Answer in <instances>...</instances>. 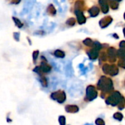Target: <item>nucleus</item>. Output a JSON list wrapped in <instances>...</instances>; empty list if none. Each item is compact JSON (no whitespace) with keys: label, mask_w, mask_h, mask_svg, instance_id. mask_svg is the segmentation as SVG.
<instances>
[{"label":"nucleus","mask_w":125,"mask_h":125,"mask_svg":"<svg viewBox=\"0 0 125 125\" xmlns=\"http://www.w3.org/2000/svg\"><path fill=\"white\" fill-rule=\"evenodd\" d=\"M65 75L68 78H72L74 75V70L72 65V62H68L64 67Z\"/></svg>","instance_id":"6e6552de"},{"label":"nucleus","mask_w":125,"mask_h":125,"mask_svg":"<svg viewBox=\"0 0 125 125\" xmlns=\"http://www.w3.org/2000/svg\"><path fill=\"white\" fill-rule=\"evenodd\" d=\"M33 72H34V73H37V74H38V75H42V74L44 73L42 72V70L41 67H39V66L35 67L33 69Z\"/></svg>","instance_id":"bb28decb"},{"label":"nucleus","mask_w":125,"mask_h":125,"mask_svg":"<svg viewBox=\"0 0 125 125\" xmlns=\"http://www.w3.org/2000/svg\"><path fill=\"white\" fill-rule=\"evenodd\" d=\"M124 18H125V15H124Z\"/></svg>","instance_id":"79ce46f5"},{"label":"nucleus","mask_w":125,"mask_h":125,"mask_svg":"<svg viewBox=\"0 0 125 125\" xmlns=\"http://www.w3.org/2000/svg\"><path fill=\"white\" fill-rule=\"evenodd\" d=\"M13 37L16 41L20 40V33L19 32H14L13 33Z\"/></svg>","instance_id":"72a5a7b5"},{"label":"nucleus","mask_w":125,"mask_h":125,"mask_svg":"<svg viewBox=\"0 0 125 125\" xmlns=\"http://www.w3.org/2000/svg\"><path fill=\"white\" fill-rule=\"evenodd\" d=\"M116 1H118V2H120V1H122V0H116Z\"/></svg>","instance_id":"58836bf2"},{"label":"nucleus","mask_w":125,"mask_h":125,"mask_svg":"<svg viewBox=\"0 0 125 125\" xmlns=\"http://www.w3.org/2000/svg\"><path fill=\"white\" fill-rule=\"evenodd\" d=\"M65 111L67 113L75 114L79 111V108L75 105H67L65 106Z\"/></svg>","instance_id":"9d476101"},{"label":"nucleus","mask_w":125,"mask_h":125,"mask_svg":"<svg viewBox=\"0 0 125 125\" xmlns=\"http://www.w3.org/2000/svg\"><path fill=\"white\" fill-rule=\"evenodd\" d=\"M83 43L88 47H93L94 42H93V40L90 38H86L83 41Z\"/></svg>","instance_id":"412c9836"},{"label":"nucleus","mask_w":125,"mask_h":125,"mask_svg":"<svg viewBox=\"0 0 125 125\" xmlns=\"http://www.w3.org/2000/svg\"><path fill=\"white\" fill-rule=\"evenodd\" d=\"M99 4L100 5L101 10L103 11V13H108L109 11V4H108V1H105V0H99Z\"/></svg>","instance_id":"1a4fd4ad"},{"label":"nucleus","mask_w":125,"mask_h":125,"mask_svg":"<svg viewBox=\"0 0 125 125\" xmlns=\"http://www.w3.org/2000/svg\"><path fill=\"white\" fill-rule=\"evenodd\" d=\"M123 33H124V36H125V27L123 29Z\"/></svg>","instance_id":"4c0bfd02"},{"label":"nucleus","mask_w":125,"mask_h":125,"mask_svg":"<svg viewBox=\"0 0 125 125\" xmlns=\"http://www.w3.org/2000/svg\"><path fill=\"white\" fill-rule=\"evenodd\" d=\"M21 1V0H11L10 3H11V4H18L20 3Z\"/></svg>","instance_id":"c9c22d12"},{"label":"nucleus","mask_w":125,"mask_h":125,"mask_svg":"<svg viewBox=\"0 0 125 125\" xmlns=\"http://www.w3.org/2000/svg\"><path fill=\"white\" fill-rule=\"evenodd\" d=\"M75 14L77 16V21L79 24H83L86 21V18L85 15H83L82 10H75Z\"/></svg>","instance_id":"0eeeda50"},{"label":"nucleus","mask_w":125,"mask_h":125,"mask_svg":"<svg viewBox=\"0 0 125 125\" xmlns=\"http://www.w3.org/2000/svg\"><path fill=\"white\" fill-rule=\"evenodd\" d=\"M59 123L60 125H66V118L64 116H60L59 117Z\"/></svg>","instance_id":"cd10ccee"},{"label":"nucleus","mask_w":125,"mask_h":125,"mask_svg":"<svg viewBox=\"0 0 125 125\" xmlns=\"http://www.w3.org/2000/svg\"><path fill=\"white\" fill-rule=\"evenodd\" d=\"M47 11L51 15H55L56 14V10L54 7V6L53 4H49L48 8H47Z\"/></svg>","instance_id":"f3484780"},{"label":"nucleus","mask_w":125,"mask_h":125,"mask_svg":"<svg viewBox=\"0 0 125 125\" xmlns=\"http://www.w3.org/2000/svg\"><path fill=\"white\" fill-rule=\"evenodd\" d=\"M7 122H11V120H10L9 118H7Z\"/></svg>","instance_id":"ea45409f"},{"label":"nucleus","mask_w":125,"mask_h":125,"mask_svg":"<svg viewBox=\"0 0 125 125\" xmlns=\"http://www.w3.org/2000/svg\"><path fill=\"white\" fill-rule=\"evenodd\" d=\"M94 48H95V49H97V50H98V51H100V50H101L102 49V48H103V46H102V45H101V43H100L99 42H94Z\"/></svg>","instance_id":"c756f323"},{"label":"nucleus","mask_w":125,"mask_h":125,"mask_svg":"<svg viewBox=\"0 0 125 125\" xmlns=\"http://www.w3.org/2000/svg\"><path fill=\"white\" fill-rule=\"evenodd\" d=\"M40 67H41L42 70L44 73H49L52 70L51 67L49 64H48L47 62H42Z\"/></svg>","instance_id":"ddd939ff"},{"label":"nucleus","mask_w":125,"mask_h":125,"mask_svg":"<svg viewBox=\"0 0 125 125\" xmlns=\"http://www.w3.org/2000/svg\"><path fill=\"white\" fill-rule=\"evenodd\" d=\"M117 56V51L116 48L111 47L108 49V57L110 62H115L116 61Z\"/></svg>","instance_id":"39448f33"},{"label":"nucleus","mask_w":125,"mask_h":125,"mask_svg":"<svg viewBox=\"0 0 125 125\" xmlns=\"http://www.w3.org/2000/svg\"><path fill=\"white\" fill-rule=\"evenodd\" d=\"M114 118L115 119H116V120H118V121H122V119H123V115L120 113V112H116V113H115L114 114Z\"/></svg>","instance_id":"393cba45"},{"label":"nucleus","mask_w":125,"mask_h":125,"mask_svg":"<svg viewBox=\"0 0 125 125\" xmlns=\"http://www.w3.org/2000/svg\"><path fill=\"white\" fill-rule=\"evenodd\" d=\"M12 20L14 21V23H15V26H18L19 29H21V28L23 27V23H21V21L18 18H15V17H12Z\"/></svg>","instance_id":"4be33fe9"},{"label":"nucleus","mask_w":125,"mask_h":125,"mask_svg":"<svg viewBox=\"0 0 125 125\" xmlns=\"http://www.w3.org/2000/svg\"><path fill=\"white\" fill-rule=\"evenodd\" d=\"M75 23H76V20L74 18H70L66 21V24L70 26H73L75 24Z\"/></svg>","instance_id":"5701e85b"},{"label":"nucleus","mask_w":125,"mask_h":125,"mask_svg":"<svg viewBox=\"0 0 125 125\" xmlns=\"http://www.w3.org/2000/svg\"><path fill=\"white\" fill-rule=\"evenodd\" d=\"M112 21H113V18L111 16H107V17H105V18H102L100 21L99 24H100V26L102 29H104V28L108 27L112 23Z\"/></svg>","instance_id":"423d86ee"},{"label":"nucleus","mask_w":125,"mask_h":125,"mask_svg":"<svg viewBox=\"0 0 125 125\" xmlns=\"http://www.w3.org/2000/svg\"><path fill=\"white\" fill-rule=\"evenodd\" d=\"M39 81H40L41 85H42L43 87H47V86H48V80H47V78H46L45 76H43V75H40Z\"/></svg>","instance_id":"a211bd4d"},{"label":"nucleus","mask_w":125,"mask_h":125,"mask_svg":"<svg viewBox=\"0 0 125 125\" xmlns=\"http://www.w3.org/2000/svg\"><path fill=\"white\" fill-rule=\"evenodd\" d=\"M110 68H111V65L108 64H105L103 66V71L105 74H108L109 75V73H110Z\"/></svg>","instance_id":"b1692460"},{"label":"nucleus","mask_w":125,"mask_h":125,"mask_svg":"<svg viewBox=\"0 0 125 125\" xmlns=\"http://www.w3.org/2000/svg\"><path fill=\"white\" fill-rule=\"evenodd\" d=\"M66 94L64 91H57L51 94V98L57 101L59 103H63L66 100Z\"/></svg>","instance_id":"20e7f679"},{"label":"nucleus","mask_w":125,"mask_h":125,"mask_svg":"<svg viewBox=\"0 0 125 125\" xmlns=\"http://www.w3.org/2000/svg\"><path fill=\"white\" fill-rule=\"evenodd\" d=\"M109 5L113 10H117L119 8V3L116 0H110Z\"/></svg>","instance_id":"6ab92c4d"},{"label":"nucleus","mask_w":125,"mask_h":125,"mask_svg":"<svg viewBox=\"0 0 125 125\" xmlns=\"http://www.w3.org/2000/svg\"><path fill=\"white\" fill-rule=\"evenodd\" d=\"M97 87L100 90L105 93L111 92L114 90L113 81L110 78L105 76H101L98 81Z\"/></svg>","instance_id":"f257e3e1"},{"label":"nucleus","mask_w":125,"mask_h":125,"mask_svg":"<svg viewBox=\"0 0 125 125\" xmlns=\"http://www.w3.org/2000/svg\"><path fill=\"white\" fill-rule=\"evenodd\" d=\"M117 56L121 59H125V48H120L117 51Z\"/></svg>","instance_id":"aec40b11"},{"label":"nucleus","mask_w":125,"mask_h":125,"mask_svg":"<svg viewBox=\"0 0 125 125\" xmlns=\"http://www.w3.org/2000/svg\"><path fill=\"white\" fill-rule=\"evenodd\" d=\"M95 124L97 125H105V123L104 122V120L101 118H98L96 119L95 121Z\"/></svg>","instance_id":"7c9ffc66"},{"label":"nucleus","mask_w":125,"mask_h":125,"mask_svg":"<svg viewBox=\"0 0 125 125\" xmlns=\"http://www.w3.org/2000/svg\"><path fill=\"white\" fill-rule=\"evenodd\" d=\"M118 66L125 69V59H120L118 62Z\"/></svg>","instance_id":"2f4dec72"},{"label":"nucleus","mask_w":125,"mask_h":125,"mask_svg":"<svg viewBox=\"0 0 125 125\" xmlns=\"http://www.w3.org/2000/svg\"><path fill=\"white\" fill-rule=\"evenodd\" d=\"M83 6H84V2L81 0H78L75 3V10H81L83 9Z\"/></svg>","instance_id":"2eb2a0df"},{"label":"nucleus","mask_w":125,"mask_h":125,"mask_svg":"<svg viewBox=\"0 0 125 125\" xmlns=\"http://www.w3.org/2000/svg\"><path fill=\"white\" fill-rule=\"evenodd\" d=\"M119 47L120 48H125V41H122L119 43Z\"/></svg>","instance_id":"f704fd0d"},{"label":"nucleus","mask_w":125,"mask_h":125,"mask_svg":"<svg viewBox=\"0 0 125 125\" xmlns=\"http://www.w3.org/2000/svg\"><path fill=\"white\" fill-rule=\"evenodd\" d=\"M123 96L120 94L119 92H114L105 100L107 105H110L112 106H116L120 103Z\"/></svg>","instance_id":"f03ea898"},{"label":"nucleus","mask_w":125,"mask_h":125,"mask_svg":"<svg viewBox=\"0 0 125 125\" xmlns=\"http://www.w3.org/2000/svg\"><path fill=\"white\" fill-rule=\"evenodd\" d=\"M113 36H114L116 39H119V36H118L116 34H113Z\"/></svg>","instance_id":"e433bc0d"},{"label":"nucleus","mask_w":125,"mask_h":125,"mask_svg":"<svg viewBox=\"0 0 125 125\" xmlns=\"http://www.w3.org/2000/svg\"><path fill=\"white\" fill-rule=\"evenodd\" d=\"M86 100H88L89 101H92L95 100L98 95L96 88L92 85L88 86L86 90Z\"/></svg>","instance_id":"7ed1b4c3"},{"label":"nucleus","mask_w":125,"mask_h":125,"mask_svg":"<svg viewBox=\"0 0 125 125\" xmlns=\"http://www.w3.org/2000/svg\"><path fill=\"white\" fill-rule=\"evenodd\" d=\"M87 54L91 60H95L97 59V57L99 56V51L93 48L92 50H90L89 51L87 52Z\"/></svg>","instance_id":"9b49d317"},{"label":"nucleus","mask_w":125,"mask_h":125,"mask_svg":"<svg viewBox=\"0 0 125 125\" xmlns=\"http://www.w3.org/2000/svg\"><path fill=\"white\" fill-rule=\"evenodd\" d=\"M118 73H119V68L117 67V66H116L114 64L111 65L109 75L111 76H116V75H118Z\"/></svg>","instance_id":"4468645a"},{"label":"nucleus","mask_w":125,"mask_h":125,"mask_svg":"<svg viewBox=\"0 0 125 125\" xmlns=\"http://www.w3.org/2000/svg\"><path fill=\"white\" fill-rule=\"evenodd\" d=\"M100 59L103 62H105L107 60V54L105 52H101L100 54Z\"/></svg>","instance_id":"c85d7f7f"},{"label":"nucleus","mask_w":125,"mask_h":125,"mask_svg":"<svg viewBox=\"0 0 125 125\" xmlns=\"http://www.w3.org/2000/svg\"><path fill=\"white\" fill-rule=\"evenodd\" d=\"M84 125H93L92 124H85Z\"/></svg>","instance_id":"a19ab883"},{"label":"nucleus","mask_w":125,"mask_h":125,"mask_svg":"<svg viewBox=\"0 0 125 125\" xmlns=\"http://www.w3.org/2000/svg\"><path fill=\"white\" fill-rule=\"evenodd\" d=\"M54 56L57 58H60V59H63L65 57V53L63 51H61V50H56L54 51Z\"/></svg>","instance_id":"dca6fc26"},{"label":"nucleus","mask_w":125,"mask_h":125,"mask_svg":"<svg viewBox=\"0 0 125 125\" xmlns=\"http://www.w3.org/2000/svg\"><path fill=\"white\" fill-rule=\"evenodd\" d=\"M38 56H39V51H34L33 52V54H32V57H33V61H34V62H36V60H37Z\"/></svg>","instance_id":"473e14b6"},{"label":"nucleus","mask_w":125,"mask_h":125,"mask_svg":"<svg viewBox=\"0 0 125 125\" xmlns=\"http://www.w3.org/2000/svg\"><path fill=\"white\" fill-rule=\"evenodd\" d=\"M89 13L91 17L94 18V17H96V16H97L99 15V13H100V8L97 7V6L92 7L89 10Z\"/></svg>","instance_id":"f8f14e48"},{"label":"nucleus","mask_w":125,"mask_h":125,"mask_svg":"<svg viewBox=\"0 0 125 125\" xmlns=\"http://www.w3.org/2000/svg\"><path fill=\"white\" fill-rule=\"evenodd\" d=\"M125 97H123L122 98V100H121V101H120V103H119V105H118V108L119 109V110H123L124 108H125Z\"/></svg>","instance_id":"a878e982"}]
</instances>
